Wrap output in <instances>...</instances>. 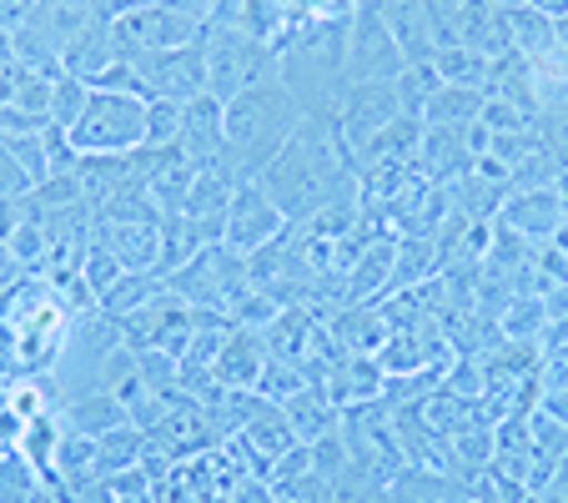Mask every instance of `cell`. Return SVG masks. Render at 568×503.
Wrapping results in <instances>:
<instances>
[{
    "label": "cell",
    "mask_w": 568,
    "mask_h": 503,
    "mask_svg": "<svg viewBox=\"0 0 568 503\" xmlns=\"http://www.w3.org/2000/svg\"><path fill=\"white\" fill-rule=\"evenodd\" d=\"M347 172H353V147L343 141L337 121L302 117L292 141L267 161V172L257 182L287 212V222H312L317 212L337 207V197H347V187H353Z\"/></svg>",
    "instance_id": "6da1fadb"
},
{
    "label": "cell",
    "mask_w": 568,
    "mask_h": 503,
    "mask_svg": "<svg viewBox=\"0 0 568 503\" xmlns=\"http://www.w3.org/2000/svg\"><path fill=\"white\" fill-rule=\"evenodd\" d=\"M302 107L282 81V66H272L262 81H252L242 97L226 101V157L242 177H262L267 161L292 141Z\"/></svg>",
    "instance_id": "7a4b0ae2"
},
{
    "label": "cell",
    "mask_w": 568,
    "mask_h": 503,
    "mask_svg": "<svg viewBox=\"0 0 568 503\" xmlns=\"http://www.w3.org/2000/svg\"><path fill=\"white\" fill-rule=\"evenodd\" d=\"M75 157H136L146 147V97L136 91H91L87 111L65 131Z\"/></svg>",
    "instance_id": "3957f363"
},
{
    "label": "cell",
    "mask_w": 568,
    "mask_h": 503,
    "mask_svg": "<svg viewBox=\"0 0 568 503\" xmlns=\"http://www.w3.org/2000/svg\"><path fill=\"white\" fill-rule=\"evenodd\" d=\"M202 46H206V91L222 107L277 66V51L267 41H257L252 31H232V26H206Z\"/></svg>",
    "instance_id": "277c9868"
},
{
    "label": "cell",
    "mask_w": 568,
    "mask_h": 503,
    "mask_svg": "<svg viewBox=\"0 0 568 503\" xmlns=\"http://www.w3.org/2000/svg\"><path fill=\"white\" fill-rule=\"evenodd\" d=\"M287 212H282L277 202H272V192L252 177V182L236 187L232 207H226V222H222V247H232L236 258H262L272 242H277L282 232H287Z\"/></svg>",
    "instance_id": "5b68a950"
},
{
    "label": "cell",
    "mask_w": 568,
    "mask_h": 503,
    "mask_svg": "<svg viewBox=\"0 0 568 503\" xmlns=\"http://www.w3.org/2000/svg\"><path fill=\"white\" fill-rule=\"evenodd\" d=\"M141 97H166V101H196L206 97V46H176V51H136L131 56Z\"/></svg>",
    "instance_id": "8992f818"
},
{
    "label": "cell",
    "mask_w": 568,
    "mask_h": 503,
    "mask_svg": "<svg viewBox=\"0 0 568 503\" xmlns=\"http://www.w3.org/2000/svg\"><path fill=\"white\" fill-rule=\"evenodd\" d=\"M347 71H353V81H397L408 71V56L387 31L377 0H363L347 21Z\"/></svg>",
    "instance_id": "52a82bcc"
},
{
    "label": "cell",
    "mask_w": 568,
    "mask_h": 503,
    "mask_svg": "<svg viewBox=\"0 0 568 503\" xmlns=\"http://www.w3.org/2000/svg\"><path fill=\"white\" fill-rule=\"evenodd\" d=\"M262 373H267V343H262L257 328H242V322H236L212 363V383H222L226 393H247V388L257 393Z\"/></svg>",
    "instance_id": "ba28073f"
},
{
    "label": "cell",
    "mask_w": 568,
    "mask_h": 503,
    "mask_svg": "<svg viewBox=\"0 0 568 503\" xmlns=\"http://www.w3.org/2000/svg\"><path fill=\"white\" fill-rule=\"evenodd\" d=\"M176 151L202 172L206 161L226 157V107L206 91V97L186 101L182 107V137H176Z\"/></svg>",
    "instance_id": "9c48e42d"
},
{
    "label": "cell",
    "mask_w": 568,
    "mask_h": 503,
    "mask_svg": "<svg viewBox=\"0 0 568 503\" xmlns=\"http://www.w3.org/2000/svg\"><path fill=\"white\" fill-rule=\"evenodd\" d=\"M101 247H106L126 272H156L161 268V217L101 222Z\"/></svg>",
    "instance_id": "30bf717a"
},
{
    "label": "cell",
    "mask_w": 568,
    "mask_h": 503,
    "mask_svg": "<svg viewBox=\"0 0 568 503\" xmlns=\"http://www.w3.org/2000/svg\"><path fill=\"white\" fill-rule=\"evenodd\" d=\"M564 217H568V207H564V192H558V187H524V192H514L504 202V222L524 237L564 232Z\"/></svg>",
    "instance_id": "8fae6325"
},
{
    "label": "cell",
    "mask_w": 568,
    "mask_h": 503,
    "mask_svg": "<svg viewBox=\"0 0 568 503\" xmlns=\"http://www.w3.org/2000/svg\"><path fill=\"white\" fill-rule=\"evenodd\" d=\"M61 423L75 429V433H87V439H106L111 429H121V423H131V418H126V408H121L116 393L97 388V393H87V398H65Z\"/></svg>",
    "instance_id": "7c38bea8"
},
{
    "label": "cell",
    "mask_w": 568,
    "mask_h": 503,
    "mask_svg": "<svg viewBox=\"0 0 568 503\" xmlns=\"http://www.w3.org/2000/svg\"><path fill=\"white\" fill-rule=\"evenodd\" d=\"M282 413H287L292 439H302V443H322V433H333V423H337L333 398L312 383H302L297 393L282 398Z\"/></svg>",
    "instance_id": "4fadbf2b"
},
{
    "label": "cell",
    "mask_w": 568,
    "mask_h": 503,
    "mask_svg": "<svg viewBox=\"0 0 568 503\" xmlns=\"http://www.w3.org/2000/svg\"><path fill=\"white\" fill-rule=\"evenodd\" d=\"M433 71H438L443 87H463V91H488V71H494V61L483 51H473V46H438L433 51Z\"/></svg>",
    "instance_id": "5bb4252c"
},
{
    "label": "cell",
    "mask_w": 568,
    "mask_h": 503,
    "mask_svg": "<svg viewBox=\"0 0 568 503\" xmlns=\"http://www.w3.org/2000/svg\"><path fill=\"white\" fill-rule=\"evenodd\" d=\"M161 288H166V282H161V272H121L116 288L101 298V312L121 322V318H131L136 308H146V302L156 298Z\"/></svg>",
    "instance_id": "9a60e30c"
},
{
    "label": "cell",
    "mask_w": 568,
    "mask_h": 503,
    "mask_svg": "<svg viewBox=\"0 0 568 503\" xmlns=\"http://www.w3.org/2000/svg\"><path fill=\"white\" fill-rule=\"evenodd\" d=\"M176 137H182V101L151 97L146 101V147L141 151H166V147H176Z\"/></svg>",
    "instance_id": "2e32d148"
},
{
    "label": "cell",
    "mask_w": 568,
    "mask_h": 503,
    "mask_svg": "<svg viewBox=\"0 0 568 503\" xmlns=\"http://www.w3.org/2000/svg\"><path fill=\"white\" fill-rule=\"evenodd\" d=\"M87 97H91V87L81 81V76H71V71L55 76V87H51V127L71 131L75 117L87 111Z\"/></svg>",
    "instance_id": "e0dca14e"
},
{
    "label": "cell",
    "mask_w": 568,
    "mask_h": 503,
    "mask_svg": "<svg viewBox=\"0 0 568 503\" xmlns=\"http://www.w3.org/2000/svg\"><path fill=\"white\" fill-rule=\"evenodd\" d=\"M51 121L45 117H31V111H21L16 101H0V147L6 141H21V137H36V131H45Z\"/></svg>",
    "instance_id": "ac0fdd59"
},
{
    "label": "cell",
    "mask_w": 568,
    "mask_h": 503,
    "mask_svg": "<svg viewBox=\"0 0 568 503\" xmlns=\"http://www.w3.org/2000/svg\"><path fill=\"white\" fill-rule=\"evenodd\" d=\"M36 192V182L21 172V161L11 157V147H0V202H26Z\"/></svg>",
    "instance_id": "d6986e66"
},
{
    "label": "cell",
    "mask_w": 568,
    "mask_h": 503,
    "mask_svg": "<svg viewBox=\"0 0 568 503\" xmlns=\"http://www.w3.org/2000/svg\"><path fill=\"white\" fill-rule=\"evenodd\" d=\"M36 11H41V0H0V31L16 36Z\"/></svg>",
    "instance_id": "ffe728a7"
},
{
    "label": "cell",
    "mask_w": 568,
    "mask_h": 503,
    "mask_svg": "<svg viewBox=\"0 0 568 503\" xmlns=\"http://www.w3.org/2000/svg\"><path fill=\"white\" fill-rule=\"evenodd\" d=\"M538 499H544V503H568V453H564V459H558L554 479H548L544 489H538Z\"/></svg>",
    "instance_id": "44dd1931"
},
{
    "label": "cell",
    "mask_w": 568,
    "mask_h": 503,
    "mask_svg": "<svg viewBox=\"0 0 568 503\" xmlns=\"http://www.w3.org/2000/svg\"><path fill=\"white\" fill-rule=\"evenodd\" d=\"M538 16H548V21H564L568 16V0H528Z\"/></svg>",
    "instance_id": "7402d4cb"
},
{
    "label": "cell",
    "mask_w": 568,
    "mask_h": 503,
    "mask_svg": "<svg viewBox=\"0 0 568 503\" xmlns=\"http://www.w3.org/2000/svg\"><path fill=\"white\" fill-rule=\"evenodd\" d=\"M488 6H498V11H518V6H528V0H488Z\"/></svg>",
    "instance_id": "603a6c76"
},
{
    "label": "cell",
    "mask_w": 568,
    "mask_h": 503,
    "mask_svg": "<svg viewBox=\"0 0 568 503\" xmlns=\"http://www.w3.org/2000/svg\"><path fill=\"white\" fill-rule=\"evenodd\" d=\"M554 26H558V46L568 51V16H564V21H554Z\"/></svg>",
    "instance_id": "cb8c5ba5"
},
{
    "label": "cell",
    "mask_w": 568,
    "mask_h": 503,
    "mask_svg": "<svg viewBox=\"0 0 568 503\" xmlns=\"http://www.w3.org/2000/svg\"><path fill=\"white\" fill-rule=\"evenodd\" d=\"M0 51H11V31H0Z\"/></svg>",
    "instance_id": "d4e9b609"
},
{
    "label": "cell",
    "mask_w": 568,
    "mask_h": 503,
    "mask_svg": "<svg viewBox=\"0 0 568 503\" xmlns=\"http://www.w3.org/2000/svg\"><path fill=\"white\" fill-rule=\"evenodd\" d=\"M136 6H156V0H126V11H136Z\"/></svg>",
    "instance_id": "484cf974"
},
{
    "label": "cell",
    "mask_w": 568,
    "mask_h": 503,
    "mask_svg": "<svg viewBox=\"0 0 568 503\" xmlns=\"http://www.w3.org/2000/svg\"><path fill=\"white\" fill-rule=\"evenodd\" d=\"M518 503H544V499H538V493H528V499H518Z\"/></svg>",
    "instance_id": "4316f807"
}]
</instances>
